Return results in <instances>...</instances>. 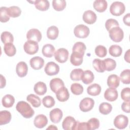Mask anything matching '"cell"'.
Returning <instances> with one entry per match:
<instances>
[{
  "label": "cell",
  "instance_id": "cell-37",
  "mask_svg": "<svg viewBox=\"0 0 130 130\" xmlns=\"http://www.w3.org/2000/svg\"><path fill=\"white\" fill-rule=\"evenodd\" d=\"M84 71L81 69H75L70 73V78L73 81H79L81 80Z\"/></svg>",
  "mask_w": 130,
  "mask_h": 130
},
{
  "label": "cell",
  "instance_id": "cell-30",
  "mask_svg": "<svg viewBox=\"0 0 130 130\" xmlns=\"http://www.w3.org/2000/svg\"><path fill=\"white\" fill-rule=\"evenodd\" d=\"M26 100L35 108L39 107L41 105L40 98L34 94H30L28 95L26 97Z\"/></svg>",
  "mask_w": 130,
  "mask_h": 130
},
{
  "label": "cell",
  "instance_id": "cell-50",
  "mask_svg": "<svg viewBox=\"0 0 130 130\" xmlns=\"http://www.w3.org/2000/svg\"><path fill=\"white\" fill-rule=\"evenodd\" d=\"M130 101H124L121 105V109L124 112L129 113L130 112Z\"/></svg>",
  "mask_w": 130,
  "mask_h": 130
},
{
  "label": "cell",
  "instance_id": "cell-2",
  "mask_svg": "<svg viewBox=\"0 0 130 130\" xmlns=\"http://www.w3.org/2000/svg\"><path fill=\"white\" fill-rule=\"evenodd\" d=\"M108 31L110 39L115 42H120L123 39L124 33L123 30L119 26L114 27Z\"/></svg>",
  "mask_w": 130,
  "mask_h": 130
},
{
  "label": "cell",
  "instance_id": "cell-14",
  "mask_svg": "<svg viewBox=\"0 0 130 130\" xmlns=\"http://www.w3.org/2000/svg\"><path fill=\"white\" fill-rule=\"evenodd\" d=\"M29 63L34 70H39L43 67L44 60L40 56H35L30 59Z\"/></svg>",
  "mask_w": 130,
  "mask_h": 130
},
{
  "label": "cell",
  "instance_id": "cell-1",
  "mask_svg": "<svg viewBox=\"0 0 130 130\" xmlns=\"http://www.w3.org/2000/svg\"><path fill=\"white\" fill-rule=\"evenodd\" d=\"M17 111L25 118H30L35 114V111L29 104L25 101H19L16 106Z\"/></svg>",
  "mask_w": 130,
  "mask_h": 130
},
{
  "label": "cell",
  "instance_id": "cell-23",
  "mask_svg": "<svg viewBox=\"0 0 130 130\" xmlns=\"http://www.w3.org/2000/svg\"><path fill=\"white\" fill-rule=\"evenodd\" d=\"M37 9L45 11L48 10L50 7V3L47 0H37L32 2Z\"/></svg>",
  "mask_w": 130,
  "mask_h": 130
},
{
  "label": "cell",
  "instance_id": "cell-53",
  "mask_svg": "<svg viewBox=\"0 0 130 130\" xmlns=\"http://www.w3.org/2000/svg\"><path fill=\"white\" fill-rule=\"evenodd\" d=\"M6 84V80L5 78L2 75H1V88H4Z\"/></svg>",
  "mask_w": 130,
  "mask_h": 130
},
{
  "label": "cell",
  "instance_id": "cell-40",
  "mask_svg": "<svg viewBox=\"0 0 130 130\" xmlns=\"http://www.w3.org/2000/svg\"><path fill=\"white\" fill-rule=\"evenodd\" d=\"M7 11L9 16L13 18L19 17L21 13V9L18 7L15 6L8 8Z\"/></svg>",
  "mask_w": 130,
  "mask_h": 130
},
{
  "label": "cell",
  "instance_id": "cell-18",
  "mask_svg": "<svg viewBox=\"0 0 130 130\" xmlns=\"http://www.w3.org/2000/svg\"><path fill=\"white\" fill-rule=\"evenodd\" d=\"M28 72V67L27 64L24 61L19 62L16 67V72L19 77H25Z\"/></svg>",
  "mask_w": 130,
  "mask_h": 130
},
{
  "label": "cell",
  "instance_id": "cell-33",
  "mask_svg": "<svg viewBox=\"0 0 130 130\" xmlns=\"http://www.w3.org/2000/svg\"><path fill=\"white\" fill-rule=\"evenodd\" d=\"M92 64L94 69L98 72L103 73L105 72V69L103 60L95 58L93 60Z\"/></svg>",
  "mask_w": 130,
  "mask_h": 130
},
{
  "label": "cell",
  "instance_id": "cell-28",
  "mask_svg": "<svg viewBox=\"0 0 130 130\" xmlns=\"http://www.w3.org/2000/svg\"><path fill=\"white\" fill-rule=\"evenodd\" d=\"M94 79L93 73L90 70L84 71L81 78L82 82L85 84H89L92 83Z\"/></svg>",
  "mask_w": 130,
  "mask_h": 130
},
{
  "label": "cell",
  "instance_id": "cell-55",
  "mask_svg": "<svg viewBox=\"0 0 130 130\" xmlns=\"http://www.w3.org/2000/svg\"><path fill=\"white\" fill-rule=\"evenodd\" d=\"M57 127L54 125H50L47 128V129H57Z\"/></svg>",
  "mask_w": 130,
  "mask_h": 130
},
{
  "label": "cell",
  "instance_id": "cell-16",
  "mask_svg": "<svg viewBox=\"0 0 130 130\" xmlns=\"http://www.w3.org/2000/svg\"><path fill=\"white\" fill-rule=\"evenodd\" d=\"M57 99L61 102L67 101L70 97V94L68 89L64 86L58 89L55 93Z\"/></svg>",
  "mask_w": 130,
  "mask_h": 130
},
{
  "label": "cell",
  "instance_id": "cell-19",
  "mask_svg": "<svg viewBox=\"0 0 130 130\" xmlns=\"http://www.w3.org/2000/svg\"><path fill=\"white\" fill-rule=\"evenodd\" d=\"M49 85L51 91L55 93H56L58 89L64 86L63 81L61 79L58 78H53L51 80Z\"/></svg>",
  "mask_w": 130,
  "mask_h": 130
},
{
  "label": "cell",
  "instance_id": "cell-8",
  "mask_svg": "<svg viewBox=\"0 0 130 130\" xmlns=\"http://www.w3.org/2000/svg\"><path fill=\"white\" fill-rule=\"evenodd\" d=\"M128 119L127 116L124 115H117L114 120V126L120 129L125 128L128 125Z\"/></svg>",
  "mask_w": 130,
  "mask_h": 130
},
{
  "label": "cell",
  "instance_id": "cell-21",
  "mask_svg": "<svg viewBox=\"0 0 130 130\" xmlns=\"http://www.w3.org/2000/svg\"><path fill=\"white\" fill-rule=\"evenodd\" d=\"M107 83L109 87L116 88L119 85L120 78L117 75H110L108 77Z\"/></svg>",
  "mask_w": 130,
  "mask_h": 130
},
{
  "label": "cell",
  "instance_id": "cell-24",
  "mask_svg": "<svg viewBox=\"0 0 130 130\" xmlns=\"http://www.w3.org/2000/svg\"><path fill=\"white\" fill-rule=\"evenodd\" d=\"M42 52L45 57H52L55 53V48L50 44H45L42 48Z\"/></svg>",
  "mask_w": 130,
  "mask_h": 130
},
{
  "label": "cell",
  "instance_id": "cell-35",
  "mask_svg": "<svg viewBox=\"0 0 130 130\" xmlns=\"http://www.w3.org/2000/svg\"><path fill=\"white\" fill-rule=\"evenodd\" d=\"M99 110L102 114L107 115L111 112L112 110V106L108 103L103 102L100 105Z\"/></svg>",
  "mask_w": 130,
  "mask_h": 130
},
{
  "label": "cell",
  "instance_id": "cell-29",
  "mask_svg": "<svg viewBox=\"0 0 130 130\" xmlns=\"http://www.w3.org/2000/svg\"><path fill=\"white\" fill-rule=\"evenodd\" d=\"M2 103L4 107L11 108L15 103V98L11 94H6L3 98Z\"/></svg>",
  "mask_w": 130,
  "mask_h": 130
},
{
  "label": "cell",
  "instance_id": "cell-48",
  "mask_svg": "<svg viewBox=\"0 0 130 130\" xmlns=\"http://www.w3.org/2000/svg\"><path fill=\"white\" fill-rule=\"evenodd\" d=\"M116 26H119V23L116 20L110 18L107 19L106 21L105 27L108 31H109L111 28Z\"/></svg>",
  "mask_w": 130,
  "mask_h": 130
},
{
  "label": "cell",
  "instance_id": "cell-11",
  "mask_svg": "<svg viewBox=\"0 0 130 130\" xmlns=\"http://www.w3.org/2000/svg\"><path fill=\"white\" fill-rule=\"evenodd\" d=\"M26 38L27 40H31L38 43L41 40L42 34L38 29L32 28L27 31Z\"/></svg>",
  "mask_w": 130,
  "mask_h": 130
},
{
  "label": "cell",
  "instance_id": "cell-3",
  "mask_svg": "<svg viewBox=\"0 0 130 130\" xmlns=\"http://www.w3.org/2000/svg\"><path fill=\"white\" fill-rule=\"evenodd\" d=\"M125 7L124 4L121 2H114L110 7V12L115 16L122 15L125 11Z\"/></svg>",
  "mask_w": 130,
  "mask_h": 130
},
{
  "label": "cell",
  "instance_id": "cell-47",
  "mask_svg": "<svg viewBox=\"0 0 130 130\" xmlns=\"http://www.w3.org/2000/svg\"><path fill=\"white\" fill-rule=\"evenodd\" d=\"M87 123L89 129L90 130H94L100 127V121L96 118H92L90 119Z\"/></svg>",
  "mask_w": 130,
  "mask_h": 130
},
{
  "label": "cell",
  "instance_id": "cell-34",
  "mask_svg": "<svg viewBox=\"0 0 130 130\" xmlns=\"http://www.w3.org/2000/svg\"><path fill=\"white\" fill-rule=\"evenodd\" d=\"M109 54L113 57L120 56L122 52V49L121 47L117 45H111L109 49Z\"/></svg>",
  "mask_w": 130,
  "mask_h": 130
},
{
  "label": "cell",
  "instance_id": "cell-5",
  "mask_svg": "<svg viewBox=\"0 0 130 130\" xmlns=\"http://www.w3.org/2000/svg\"><path fill=\"white\" fill-rule=\"evenodd\" d=\"M24 51L28 54L33 55L39 50V45L38 42L31 40H27L23 45Z\"/></svg>",
  "mask_w": 130,
  "mask_h": 130
},
{
  "label": "cell",
  "instance_id": "cell-27",
  "mask_svg": "<svg viewBox=\"0 0 130 130\" xmlns=\"http://www.w3.org/2000/svg\"><path fill=\"white\" fill-rule=\"evenodd\" d=\"M101 92V86L97 84L94 83L89 85L87 88V92L88 94L92 96H96Z\"/></svg>",
  "mask_w": 130,
  "mask_h": 130
},
{
  "label": "cell",
  "instance_id": "cell-52",
  "mask_svg": "<svg viewBox=\"0 0 130 130\" xmlns=\"http://www.w3.org/2000/svg\"><path fill=\"white\" fill-rule=\"evenodd\" d=\"M123 21L124 23L129 26H130V14L127 13V14L125 15L123 18Z\"/></svg>",
  "mask_w": 130,
  "mask_h": 130
},
{
  "label": "cell",
  "instance_id": "cell-9",
  "mask_svg": "<svg viewBox=\"0 0 130 130\" xmlns=\"http://www.w3.org/2000/svg\"><path fill=\"white\" fill-rule=\"evenodd\" d=\"M54 57L59 63L66 62L69 57V51L65 48H59L54 53Z\"/></svg>",
  "mask_w": 130,
  "mask_h": 130
},
{
  "label": "cell",
  "instance_id": "cell-17",
  "mask_svg": "<svg viewBox=\"0 0 130 130\" xmlns=\"http://www.w3.org/2000/svg\"><path fill=\"white\" fill-rule=\"evenodd\" d=\"M118 96V92L116 88L109 87L107 88L104 93L105 99L110 102H113L117 100Z\"/></svg>",
  "mask_w": 130,
  "mask_h": 130
},
{
  "label": "cell",
  "instance_id": "cell-15",
  "mask_svg": "<svg viewBox=\"0 0 130 130\" xmlns=\"http://www.w3.org/2000/svg\"><path fill=\"white\" fill-rule=\"evenodd\" d=\"M48 123L47 117L43 114H39L36 116L34 120V124L36 127L42 128L45 127Z\"/></svg>",
  "mask_w": 130,
  "mask_h": 130
},
{
  "label": "cell",
  "instance_id": "cell-51",
  "mask_svg": "<svg viewBox=\"0 0 130 130\" xmlns=\"http://www.w3.org/2000/svg\"><path fill=\"white\" fill-rule=\"evenodd\" d=\"M79 129L89 130V127H88L87 123V122H79L78 121L77 125L76 130H79Z\"/></svg>",
  "mask_w": 130,
  "mask_h": 130
},
{
  "label": "cell",
  "instance_id": "cell-46",
  "mask_svg": "<svg viewBox=\"0 0 130 130\" xmlns=\"http://www.w3.org/2000/svg\"><path fill=\"white\" fill-rule=\"evenodd\" d=\"M95 53L98 57H104L107 53V49L104 46L98 45L95 48Z\"/></svg>",
  "mask_w": 130,
  "mask_h": 130
},
{
  "label": "cell",
  "instance_id": "cell-10",
  "mask_svg": "<svg viewBox=\"0 0 130 130\" xmlns=\"http://www.w3.org/2000/svg\"><path fill=\"white\" fill-rule=\"evenodd\" d=\"M44 71L47 75L54 76L57 75L59 73V67L55 62L50 61L46 64Z\"/></svg>",
  "mask_w": 130,
  "mask_h": 130
},
{
  "label": "cell",
  "instance_id": "cell-20",
  "mask_svg": "<svg viewBox=\"0 0 130 130\" xmlns=\"http://www.w3.org/2000/svg\"><path fill=\"white\" fill-rule=\"evenodd\" d=\"M83 56L80 53L72 52L70 57L71 63L74 66H80L83 62Z\"/></svg>",
  "mask_w": 130,
  "mask_h": 130
},
{
  "label": "cell",
  "instance_id": "cell-22",
  "mask_svg": "<svg viewBox=\"0 0 130 130\" xmlns=\"http://www.w3.org/2000/svg\"><path fill=\"white\" fill-rule=\"evenodd\" d=\"M94 9L100 13L104 12L107 8L108 4L105 0H95L93 4Z\"/></svg>",
  "mask_w": 130,
  "mask_h": 130
},
{
  "label": "cell",
  "instance_id": "cell-26",
  "mask_svg": "<svg viewBox=\"0 0 130 130\" xmlns=\"http://www.w3.org/2000/svg\"><path fill=\"white\" fill-rule=\"evenodd\" d=\"M12 116L11 113L7 110L0 112V125H4L9 123L11 120Z\"/></svg>",
  "mask_w": 130,
  "mask_h": 130
},
{
  "label": "cell",
  "instance_id": "cell-54",
  "mask_svg": "<svg viewBox=\"0 0 130 130\" xmlns=\"http://www.w3.org/2000/svg\"><path fill=\"white\" fill-rule=\"evenodd\" d=\"M124 60L128 63L130 62V59H129V49H128L126 52H125L124 54Z\"/></svg>",
  "mask_w": 130,
  "mask_h": 130
},
{
  "label": "cell",
  "instance_id": "cell-32",
  "mask_svg": "<svg viewBox=\"0 0 130 130\" xmlns=\"http://www.w3.org/2000/svg\"><path fill=\"white\" fill-rule=\"evenodd\" d=\"M4 50L6 54L8 56H13L16 53V49L12 43L5 44L4 46Z\"/></svg>",
  "mask_w": 130,
  "mask_h": 130
},
{
  "label": "cell",
  "instance_id": "cell-39",
  "mask_svg": "<svg viewBox=\"0 0 130 130\" xmlns=\"http://www.w3.org/2000/svg\"><path fill=\"white\" fill-rule=\"evenodd\" d=\"M86 49V47L84 43L77 42L74 44L72 48V52H77L84 55Z\"/></svg>",
  "mask_w": 130,
  "mask_h": 130
},
{
  "label": "cell",
  "instance_id": "cell-45",
  "mask_svg": "<svg viewBox=\"0 0 130 130\" xmlns=\"http://www.w3.org/2000/svg\"><path fill=\"white\" fill-rule=\"evenodd\" d=\"M42 103L44 107L50 108L54 106L55 101L54 98L50 95H47L43 98L42 100Z\"/></svg>",
  "mask_w": 130,
  "mask_h": 130
},
{
  "label": "cell",
  "instance_id": "cell-6",
  "mask_svg": "<svg viewBox=\"0 0 130 130\" xmlns=\"http://www.w3.org/2000/svg\"><path fill=\"white\" fill-rule=\"evenodd\" d=\"M78 121L71 116H67L62 123V126L65 130H76Z\"/></svg>",
  "mask_w": 130,
  "mask_h": 130
},
{
  "label": "cell",
  "instance_id": "cell-36",
  "mask_svg": "<svg viewBox=\"0 0 130 130\" xmlns=\"http://www.w3.org/2000/svg\"><path fill=\"white\" fill-rule=\"evenodd\" d=\"M105 65V70L107 71H112L114 70L116 67V62L115 60L107 58L103 60Z\"/></svg>",
  "mask_w": 130,
  "mask_h": 130
},
{
  "label": "cell",
  "instance_id": "cell-25",
  "mask_svg": "<svg viewBox=\"0 0 130 130\" xmlns=\"http://www.w3.org/2000/svg\"><path fill=\"white\" fill-rule=\"evenodd\" d=\"M47 89L46 84L41 81L36 83L34 87L35 92L39 95H43L45 94L47 92Z\"/></svg>",
  "mask_w": 130,
  "mask_h": 130
},
{
  "label": "cell",
  "instance_id": "cell-4",
  "mask_svg": "<svg viewBox=\"0 0 130 130\" xmlns=\"http://www.w3.org/2000/svg\"><path fill=\"white\" fill-rule=\"evenodd\" d=\"M90 33L89 28L83 24H79L75 26L74 29L75 36L78 38H86Z\"/></svg>",
  "mask_w": 130,
  "mask_h": 130
},
{
  "label": "cell",
  "instance_id": "cell-42",
  "mask_svg": "<svg viewBox=\"0 0 130 130\" xmlns=\"http://www.w3.org/2000/svg\"><path fill=\"white\" fill-rule=\"evenodd\" d=\"M120 78L123 84H129L130 83V70L125 69L122 71L120 75Z\"/></svg>",
  "mask_w": 130,
  "mask_h": 130
},
{
  "label": "cell",
  "instance_id": "cell-31",
  "mask_svg": "<svg viewBox=\"0 0 130 130\" xmlns=\"http://www.w3.org/2000/svg\"><path fill=\"white\" fill-rule=\"evenodd\" d=\"M59 34V30L56 26H51L47 30V36L48 39L54 40L57 39Z\"/></svg>",
  "mask_w": 130,
  "mask_h": 130
},
{
  "label": "cell",
  "instance_id": "cell-13",
  "mask_svg": "<svg viewBox=\"0 0 130 130\" xmlns=\"http://www.w3.org/2000/svg\"><path fill=\"white\" fill-rule=\"evenodd\" d=\"M63 116V113L62 111L59 108H55L52 110L49 113L50 119L51 121L54 123H59Z\"/></svg>",
  "mask_w": 130,
  "mask_h": 130
},
{
  "label": "cell",
  "instance_id": "cell-43",
  "mask_svg": "<svg viewBox=\"0 0 130 130\" xmlns=\"http://www.w3.org/2000/svg\"><path fill=\"white\" fill-rule=\"evenodd\" d=\"M83 87L78 83H73L71 86V90L75 95H80L83 92Z\"/></svg>",
  "mask_w": 130,
  "mask_h": 130
},
{
  "label": "cell",
  "instance_id": "cell-49",
  "mask_svg": "<svg viewBox=\"0 0 130 130\" xmlns=\"http://www.w3.org/2000/svg\"><path fill=\"white\" fill-rule=\"evenodd\" d=\"M121 98L124 101H130V88L126 87L121 91Z\"/></svg>",
  "mask_w": 130,
  "mask_h": 130
},
{
  "label": "cell",
  "instance_id": "cell-7",
  "mask_svg": "<svg viewBox=\"0 0 130 130\" xmlns=\"http://www.w3.org/2000/svg\"><path fill=\"white\" fill-rule=\"evenodd\" d=\"M94 101L90 98H85L82 99L79 104V108L81 111L87 112L90 111L94 107Z\"/></svg>",
  "mask_w": 130,
  "mask_h": 130
},
{
  "label": "cell",
  "instance_id": "cell-12",
  "mask_svg": "<svg viewBox=\"0 0 130 130\" xmlns=\"http://www.w3.org/2000/svg\"><path fill=\"white\" fill-rule=\"evenodd\" d=\"M83 20L88 24H92L95 22L97 18L96 14L91 10H87L83 14Z\"/></svg>",
  "mask_w": 130,
  "mask_h": 130
},
{
  "label": "cell",
  "instance_id": "cell-41",
  "mask_svg": "<svg viewBox=\"0 0 130 130\" xmlns=\"http://www.w3.org/2000/svg\"><path fill=\"white\" fill-rule=\"evenodd\" d=\"M1 41L4 44H7L8 43H12L14 41V38L13 35L9 31H3L1 34Z\"/></svg>",
  "mask_w": 130,
  "mask_h": 130
},
{
  "label": "cell",
  "instance_id": "cell-38",
  "mask_svg": "<svg viewBox=\"0 0 130 130\" xmlns=\"http://www.w3.org/2000/svg\"><path fill=\"white\" fill-rule=\"evenodd\" d=\"M53 9L57 11H61L66 7V1L64 0H53L52 2Z\"/></svg>",
  "mask_w": 130,
  "mask_h": 130
},
{
  "label": "cell",
  "instance_id": "cell-44",
  "mask_svg": "<svg viewBox=\"0 0 130 130\" xmlns=\"http://www.w3.org/2000/svg\"><path fill=\"white\" fill-rule=\"evenodd\" d=\"M8 8L2 7L0 8V21L1 22L5 23L10 20V16L8 14Z\"/></svg>",
  "mask_w": 130,
  "mask_h": 130
}]
</instances>
